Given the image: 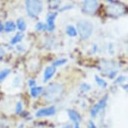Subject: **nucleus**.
I'll return each instance as SVG.
<instances>
[{
  "label": "nucleus",
  "mask_w": 128,
  "mask_h": 128,
  "mask_svg": "<svg viewBox=\"0 0 128 128\" xmlns=\"http://www.w3.org/2000/svg\"><path fill=\"white\" fill-rule=\"evenodd\" d=\"M26 10L31 17H36L42 10V3L40 0H27Z\"/></svg>",
  "instance_id": "nucleus-3"
},
{
  "label": "nucleus",
  "mask_w": 128,
  "mask_h": 128,
  "mask_svg": "<svg viewBox=\"0 0 128 128\" xmlns=\"http://www.w3.org/2000/svg\"><path fill=\"white\" fill-rule=\"evenodd\" d=\"M17 26L18 29L21 31H24L26 28V24L23 19H19L17 21Z\"/></svg>",
  "instance_id": "nucleus-16"
},
{
  "label": "nucleus",
  "mask_w": 128,
  "mask_h": 128,
  "mask_svg": "<svg viewBox=\"0 0 128 128\" xmlns=\"http://www.w3.org/2000/svg\"><path fill=\"white\" fill-rule=\"evenodd\" d=\"M22 110V103L19 102V103H18L17 105H16V113L20 114Z\"/></svg>",
  "instance_id": "nucleus-20"
},
{
  "label": "nucleus",
  "mask_w": 128,
  "mask_h": 128,
  "mask_svg": "<svg viewBox=\"0 0 128 128\" xmlns=\"http://www.w3.org/2000/svg\"><path fill=\"white\" fill-rule=\"evenodd\" d=\"M46 28V26L44 25L42 23H38L36 25V29L38 30H45Z\"/></svg>",
  "instance_id": "nucleus-19"
},
{
  "label": "nucleus",
  "mask_w": 128,
  "mask_h": 128,
  "mask_svg": "<svg viewBox=\"0 0 128 128\" xmlns=\"http://www.w3.org/2000/svg\"><path fill=\"white\" fill-rule=\"evenodd\" d=\"M68 116H69L70 118L74 122H75V123H78L80 120V118L79 115L74 111L70 110V111H68Z\"/></svg>",
  "instance_id": "nucleus-10"
},
{
  "label": "nucleus",
  "mask_w": 128,
  "mask_h": 128,
  "mask_svg": "<svg viewBox=\"0 0 128 128\" xmlns=\"http://www.w3.org/2000/svg\"><path fill=\"white\" fill-rule=\"evenodd\" d=\"M5 30L7 32H12L14 30H15L16 29V25L13 22H7L5 24Z\"/></svg>",
  "instance_id": "nucleus-11"
},
{
  "label": "nucleus",
  "mask_w": 128,
  "mask_h": 128,
  "mask_svg": "<svg viewBox=\"0 0 128 128\" xmlns=\"http://www.w3.org/2000/svg\"><path fill=\"white\" fill-rule=\"evenodd\" d=\"M97 0H85L83 4V10L86 14H93L97 8Z\"/></svg>",
  "instance_id": "nucleus-4"
},
{
  "label": "nucleus",
  "mask_w": 128,
  "mask_h": 128,
  "mask_svg": "<svg viewBox=\"0 0 128 128\" xmlns=\"http://www.w3.org/2000/svg\"><path fill=\"white\" fill-rule=\"evenodd\" d=\"M3 28H4V26L2 24L0 23V32H2L3 30Z\"/></svg>",
  "instance_id": "nucleus-23"
},
{
  "label": "nucleus",
  "mask_w": 128,
  "mask_h": 128,
  "mask_svg": "<svg viewBox=\"0 0 128 128\" xmlns=\"http://www.w3.org/2000/svg\"><path fill=\"white\" fill-rule=\"evenodd\" d=\"M107 11L111 15L120 16L125 11V8L124 6L120 4H113L109 6L107 8Z\"/></svg>",
  "instance_id": "nucleus-5"
},
{
  "label": "nucleus",
  "mask_w": 128,
  "mask_h": 128,
  "mask_svg": "<svg viewBox=\"0 0 128 128\" xmlns=\"http://www.w3.org/2000/svg\"><path fill=\"white\" fill-rule=\"evenodd\" d=\"M56 109L54 107H50L48 108H44L36 112V116L38 118H42V117H46V116H52L55 114Z\"/></svg>",
  "instance_id": "nucleus-7"
},
{
  "label": "nucleus",
  "mask_w": 128,
  "mask_h": 128,
  "mask_svg": "<svg viewBox=\"0 0 128 128\" xmlns=\"http://www.w3.org/2000/svg\"><path fill=\"white\" fill-rule=\"evenodd\" d=\"M56 15V13H50L48 15V17H47L48 29L50 31H52L54 28V20Z\"/></svg>",
  "instance_id": "nucleus-9"
},
{
  "label": "nucleus",
  "mask_w": 128,
  "mask_h": 128,
  "mask_svg": "<svg viewBox=\"0 0 128 128\" xmlns=\"http://www.w3.org/2000/svg\"><path fill=\"white\" fill-rule=\"evenodd\" d=\"M64 88L60 84L54 83L50 84L45 89L44 97L48 101H54L62 94Z\"/></svg>",
  "instance_id": "nucleus-1"
},
{
  "label": "nucleus",
  "mask_w": 128,
  "mask_h": 128,
  "mask_svg": "<svg viewBox=\"0 0 128 128\" xmlns=\"http://www.w3.org/2000/svg\"><path fill=\"white\" fill-rule=\"evenodd\" d=\"M95 79H96V82H97V84H99V86L101 87H105L107 86V82H105V80L102 78H101L99 76H95Z\"/></svg>",
  "instance_id": "nucleus-17"
},
{
  "label": "nucleus",
  "mask_w": 128,
  "mask_h": 128,
  "mask_svg": "<svg viewBox=\"0 0 128 128\" xmlns=\"http://www.w3.org/2000/svg\"><path fill=\"white\" fill-rule=\"evenodd\" d=\"M42 92V88L40 87V86H35V87H33V88L31 89V95L33 97H36L37 96H38L39 94Z\"/></svg>",
  "instance_id": "nucleus-12"
},
{
  "label": "nucleus",
  "mask_w": 128,
  "mask_h": 128,
  "mask_svg": "<svg viewBox=\"0 0 128 128\" xmlns=\"http://www.w3.org/2000/svg\"><path fill=\"white\" fill-rule=\"evenodd\" d=\"M77 30L80 38L84 40L89 38L92 34L93 26L92 23L89 21L82 20L78 23Z\"/></svg>",
  "instance_id": "nucleus-2"
},
{
  "label": "nucleus",
  "mask_w": 128,
  "mask_h": 128,
  "mask_svg": "<svg viewBox=\"0 0 128 128\" xmlns=\"http://www.w3.org/2000/svg\"><path fill=\"white\" fill-rule=\"evenodd\" d=\"M66 62V59H60V60H57L56 61H55L54 62V66H59L64 64V63Z\"/></svg>",
  "instance_id": "nucleus-18"
},
{
  "label": "nucleus",
  "mask_w": 128,
  "mask_h": 128,
  "mask_svg": "<svg viewBox=\"0 0 128 128\" xmlns=\"http://www.w3.org/2000/svg\"><path fill=\"white\" fill-rule=\"evenodd\" d=\"M66 33L68 36H71V37H74L77 35V32L76 30L72 26H68L66 28Z\"/></svg>",
  "instance_id": "nucleus-13"
},
{
  "label": "nucleus",
  "mask_w": 128,
  "mask_h": 128,
  "mask_svg": "<svg viewBox=\"0 0 128 128\" xmlns=\"http://www.w3.org/2000/svg\"><path fill=\"white\" fill-rule=\"evenodd\" d=\"M23 34L22 33H18L16 36L13 38V39L11 40V44H15L18 43V42H20L22 40V39L23 38Z\"/></svg>",
  "instance_id": "nucleus-14"
},
{
  "label": "nucleus",
  "mask_w": 128,
  "mask_h": 128,
  "mask_svg": "<svg viewBox=\"0 0 128 128\" xmlns=\"http://www.w3.org/2000/svg\"><path fill=\"white\" fill-rule=\"evenodd\" d=\"M75 128H79V124H78V123H75Z\"/></svg>",
  "instance_id": "nucleus-24"
},
{
  "label": "nucleus",
  "mask_w": 128,
  "mask_h": 128,
  "mask_svg": "<svg viewBox=\"0 0 128 128\" xmlns=\"http://www.w3.org/2000/svg\"></svg>",
  "instance_id": "nucleus-25"
},
{
  "label": "nucleus",
  "mask_w": 128,
  "mask_h": 128,
  "mask_svg": "<svg viewBox=\"0 0 128 128\" xmlns=\"http://www.w3.org/2000/svg\"><path fill=\"white\" fill-rule=\"evenodd\" d=\"M11 70L9 68L3 70L2 71L0 72V82H2L8 76V74L10 73Z\"/></svg>",
  "instance_id": "nucleus-15"
},
{
  "label": "nucleus",
  "mask_w": 128,
  "mask_h": 128,
  "mask_svg": "<svg viewBox=\"0 0 128 128\" xmlns=\"http://www.w3.org/2000/svg\"><path fill=\"white\" fill-rule=\"evenodd\" d=\"M4 50L2 48H0V58L4 56Z\"/></svg>",
  "instance_id": "nucleus-21"
},
{
  "label": "nucleus",
  "mask_w": 128,
  "mask_h": 128,
  "mask_svg": "<svg viewBox=\"0 0 128 128\" xmlns=\"http://www.w3.org/2000/svg\"><path fill=\"white\" fill-rule=\"evenodd\" d=\"M107 96H105L104 98H103L101 101H99V103L96 104L93 107V108L91 109V111H90V114H91V116L92 117H95V116H97V114L99 113V111L105 107L106 103H107Z\"/></svg>",
  "instance_id": "nucleus-6"
},
{
  "label": "nucleus",
  "mask_w": 128,
  "mask_h": 128,
  "mask_svg": "<svg viewBox=\"0 0 128 128\" xmlns=\"http://www.w3.org/2000/svg\"><path fill=\"white\" fill-rule=\"evenodd\" d=\"M29 82H30V86H33V85H34V84H35V82H34V81L33 80H30Z\"/></svg>",
  "instance_id": "nucleus-22"
},
{
  "label": "nucleus",
  "mask_w": 128,
  "mask_h": 128,
  "mask_svg": "<svg viewBox=\"0 0 128 128\" xmlns=\"http://www.w3.org/2000/svg\"><path fill=\"white\" fill-rule=\"evenodd\" d=\"M55 72H56V68L54 66H50L46 67L44 73V82H46L47 80L51 78V77L54 74Z\"/></svg>",
  "instance_id": "nucleus-8"
}]
</instances>
